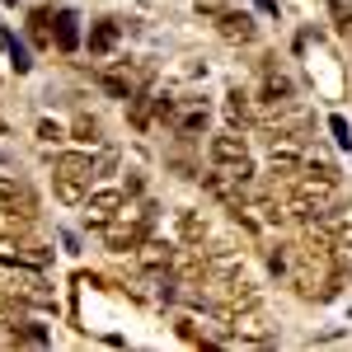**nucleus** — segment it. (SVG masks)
<instances>
[{
  "mask_svg": "<svg viewBox=\"0 0 352 352\" xmlns=\"http://www.w3.org/2000/svg\"><path fill=\"white\" fill-rule=\"evenodd\" d=\"M207 155L217 164L226 179H235L240 188H249L254 179H258V169H254V155H249V141L240 132H217L207 141Z\"/></svg>",
  "mask_w": 352,
  "mask_h": 352,
  "instance_id": "f257e3e1",
  "label": "nucleus"
},
{
  "mask_svg": "<svg viewBox=\"0 0 352 352\" xmlns=\"http://www.w3.org/2000/svg\"><path fill=\"white\" fill-rule=\"evenodd\" d=\"M52 179L61 202H85V192L94 184V155L89 151H61L52 160Z\"/></svg>",
  "mask_w": 352,
  "mask_h": 352,
  "instance_id": "f03ea898",
  "label": "nucleus"
},
{
  "mask_svg": "<svg viewBox=\"0 0 352 352\" xmlns=\"http://www.w3.org/2000/svg\"><path fill=\"white\" fill-rule=\"evenodd\" d=\"M0 296L38 305V310L52 305V292L43 287V268H24V263H10V258H0Z\"/></svg>",
  "mask_w": 352,
  "mask_h": 352,
  "instance_id": "7ed1b4c3",
  "label": "nucleus"
},
{
  "mask_svg": "<svg viewBox=\"0 0 352 352\" xmlns=\"http://www.w3.org/2000/svg\"><path fill=\"white\" fill-rule=\"evenodd\" d=\"M151 226H155V202H141L132 217L104 226V249L109 254H136L146 244V235H151Z\"/></svg>",
  "mask_w": 352,
  "mask_h": 352,
  "instance_id": "20e7f679",
  "label": "nucleus"
},
{
  "mask_svg": "<svg viewBox=\"0 0 352 352\" xmlns=\"http://www.w3.org/2000/svg\"><path fill=\"white\" fill-rule=\"evenodd\" d=\"M127 202H132V197H127L122 188H94V192H85V202H80V207H85V226H89V230H104L109 221H118V212H122Z\"/></svg>",
  "mask_w": 352,
  "mask_h": 352,
  "instance_id": "39448f33",
  "label": "nucleus"
},
{
  "mask_svg": "<svg viewBox=\"0 0 352 352\" xmlns=\"http://www.w3.org/2000/svg\"><path fill=\"white\" fill-rule=\"evenodd\" d=\"M217 33L230 43V47H249V43L258 38V24H254V14H249V10L230 5V10H221V14H217Z\"/></svg>",
  "mask_w": 352,
  "mask_h": 352,
  "instance_id": "423d86ee",
  "label": "nucleus"
},
{
  "mask_svg": "<svg viewBox=\"0 0 352 352\" xmlns=\"http://www.w3.org/2000/svg\"><path fill=\"white\" fill-rule=\"evenodd\" d=\"M0 217H19V221L33 217V197H28V188L14 184V179H5V174H0Z\"/></svg>",
  "mask_w": 352,
  "mask_h": 352,
  "instance_id": "0eeeda50",
  "label": "nucleus"
},
{
  "mask_svg": "<svg viewBox=\"0 0 352 352\" xmlns=\"http://www.w3.org/2000/svg\"><path fill=\"white\" fill-rule=\"evenodd\" d=\"M0 258L24 263V268H47V263H52V249H43V244H10V240H0Z\"/></svg>",
  "mask_w": 352,
  "mask_h": 352,
  "instance_id": "6e6552de",
  "label": "nucleus"
},
{
  "mask_svg": "<svg viewBox=\"0 0 352 352\" xmlns=\"http://www.w3.org/2000/svg\"><path fill=\"white\" fill-rule=\"evenodd\" d=\"M174 258H179V249H174V244H164V240H151V235H146V244L136 249V263H141L146 272L174 268Z\"/></svg>",
  "mask_w": 352,
  "mask_h": 352,
  "instance_id": "1a4fd4ad",
  "label": "nucleus"
},
{
  "mask_svg": "<svg viewBox=\"0 0 352 352\" xmlns=\"http://www.w3.org/2000/svg\"><path fill=\"white\" fill-rule=\"evenodd\" d=\"M315 226L333 240L338 254H348V249H352V212H324V221H315Z\"/></svg>",
  "mask_w": 352,
  "mask_h": 352,
  "instance_id": "9d476101",
  "label": "nucleus"
},
{
  "mask_svg": "<svg viewBox=\"0 0 352 352\" xmlns=\"http://www.w3.org/2000/svg\"><path fill=\"white\" fill-rule=\"evenodd\" d=\"M263 113H282L287 104H292V80L287 76H277V71H268V80H263Z\"/></svg>",
  "mask_w": 352,
  "mask_h": 352,
  "instance_id": "9b49d317",
  "label": "nucleus"
},
{
  "mask_svg": "<svg viewBox=\"0 0 352 352\" xmlns=\"http://www.w3.org/2000/svg\"><path fill=\"white\" fill-rule=\"evenodd\" d=\"M52 43L61 52H76V47H80V19H76L71 10H61L52 19Z\"/></svg>",
  "mask_w": 352,
  "mask_h": 352,
  "instance_id": "f8f14e48",
  "label": "nucleus"
},
{
  "mask_svg": "<svg viewBox=\"0 0 352 352\" xmlns=\"http://www.w3.org/2000/svg\"><path fill=\"white\" fill-rule=\"evenodd\" d=\"M99 85L109 89L113 99H132V94H136V76L127 71V66H118V71H104V76H99Z\"/></svg>",
  "mask_w": 352,
  "mask_h": 352,
  "instance_id": "ddd939ff",
  "label": "nucleus"
},
{
  "mask_svg": "<svg viewBox=\"0 0 352 352\" xmlns=\"http://www.w3.org/2000/svg\"><path fill=\"white\" fill-rule=\"evenodd\" d=\"M179 240H184V244H202V240H207V217H197V212H179Z\"/></svg>",
  "mask_w": 352,
  "mask_h": 352,
  "instance_id": "4468645a",
  "label": "nucleus"
},
{
  "mask_svg": "<svg viewBox=\"0 0 352 352\" xmlns=\"http://www.w3.org/2000/svg\"><path fill=\"white\" fill-rule=\"evenodd\" d=\"M113 43H118V24H113V19H104V24L89 28V52H94V56L113 52Z\"/></svg>",
  "mask_w": 352,
  "mask_h": 352,
  "instance_id": "2eb2a0df",
  "label": "nucleus"
},
{
  "mask_svg": "<svg viewBox=\"0 0 352 352\" xmlns=\"http://www.w3.org/2000/svg\"><path fill=\"white\" fill-rule=\"evenodd\" d=\"M300 174H315V179H333V184H338V169H333V160H329L320 146L305 151V169H300Z\"/></svg>",
  "mask_w": 352,
  "mask_h": 352,
  "instance_id": "dca6fc26",
  "label": "nucleus"
},
{
  "mask_svg": "<svg viewBox=\"0 0 352 352\" xmlns=\"http://www.w3.org/2000/svg\"><path fill=\"white\" fill-rule=\"evenodd\" d=\"M28 38H33L38 47H52V14H47V10H38V14L28 19Z\"/></svg>",
  "mask_w": 352,
  "mask_h": 352,
  "instance_id": "f3484780",
  "label": "nucleus"
},
{
  "mask_svg": "<svg viewBox=\"0 0 352 352\" xmlns=\"http://www.w3.org/2000/svg\"><path fill=\"white\" fill-rule=\"evenodd\" d=\"M226 113H230V122H249V94L244 89H230L226 94Z\"/></svg>",
  "mask_w": 352,
  "mask_h": 352,
  "instance_id": "a211bd4d",
  "label": "nucleus"
},
{
  "mask_svg": "<svg viewBox=\"0 0 352 352\" xmlns=\"http://www.w3.org/2000/svg\"><path fill=\"white\" fill-rule=\"evenodd\" d=\"M38 141H43V146H61V141H66V127H61L56 118H43V122H38Z\"/></svg>",
  "mask_w": 352,
  "mask_h": 352,
  "instance_id": "6ab92c4d",
  "label": "nucleus"
},
{
  "mask_svg": "<svg viewBox=\"0 0 352 352\" xmlns=\"http://www.w3.org/2000/svg\"><path fill=\"white\" fill-rule=\"evenodd\" d=\"M71 132H76V141L94 146V141H99V118H76V127H71Z\"/></svg>",
  "mask_w": 352,
  "mask_h": 352,
  "instance_id": "aec40b11",
  "label": "nucleus"
},
{
  "mask_svg": "<svg viewBox=\"0 0 352 352\" xmlns=\"http://www.w3.org/2000/svg\"><path fill=\"white\" fill-rule=\"evenodd\" d=\"M329 132H333V141H338L343 151L352 146V127H348V118H338V113H333V118H329Z\"/></svg>",
  "mask_w": 352,
  "mask_h": 352,
  "instance_id": "412c9836",
  "label": "nucleus"
},
{
  "mask_svg": "<svg viewBox=\"0 0 352 352\" xmlns=\"http://www.w3.org/2000/svg\"><path fill=\"white\" fill-rule=\"evenodd\" d=\"M179 132H184V136H192V132H207V109L188 113V118H184V122H179Z\"/></svg>",
  "mask_w": 352,
  "mask_h": 352,
  "instance_id": "4be33fe9",
  "label": "nucleus"
},
{
  "mask_svg": "<svg viewBox=\"0 0 352 352\" xmlns=\"http://www.w3.org/2000/svg\"><path fill=\"white\" fill-rule=\"evenodd\" d=\"M235 0H197V14H207V19H217L221 10H230Z\"/></svg>",
  "mask_w": 352,
  "mask_h": 352,
  "instance_id": "5701e85b",
  "label": "nucleus"
},
{
  "mask_svg": "<svg viewBox=\"0 0 352 352\" xmlns=\"http://www.w3.org/2000/svg\"><path fill=\"white\" fill-rule=\"evenodd\" d=\"M10 61H14V71H28L33 61H28V52L19 47V43H10Z\"/></svg>",
  "mask_w": 352,
  "mask_h": 352,
  "instance_id": "b1692460",
  "label": "nucleus"
},
{
  "mask_svg": "<svg viewBox=\"0 0 352 352\" xmlns=\"http://www.w3.org/2000/svg\"><path fill=\"white\" fill-rule=\"evenodd\" d=\"M141 188H146V184H141V174H132V179L122 184V192H127V197H141Z\"/></svg>",
  "mask_w": 352,
  "mask_h": 352,
  "instance_id": "393cba45",
  "label": "nucleus"
},
{
  "mask_svg": "<svg viewBox=\"0 0 352 352\" xmlns=\"http://www.w3.org/2000/svg\"><path fill=\"white\" fill-rule=\"evenodd\" d=\"M343 33H348V38H352V24H348V28H343Z\"/></svg>",
  "mask_w": 352,
  "mask_h": 352,
  "instance_id": "a878e982",
  "label": "nucleus"
}]
</instances>
